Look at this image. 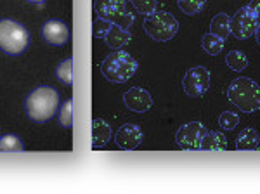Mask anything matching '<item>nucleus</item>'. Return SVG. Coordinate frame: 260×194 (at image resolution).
<instances>
[{
	"instance_id": "nucleus-1",
	"label": "nucleus",
	"mask_w": 260,
	"mask_h": 194,
	"mask_svg": "<svg viewBox=\"0 0 260 194\" xmlns=\"http://www.w3.org/2000/svg\"><path fill=\"white\" fill-rule=\"evenodd\" d=\"M59 106V94L52 87H37L26 97V111L28 116L35 121H49L57 113Z\"/></svg>"
},
{
	"instance_id": "nucleus-2",
	"label": "nucleus",
	"mask_w": 260,
	"mask_h": 194,
	"mask_svg": "<svg viewBox=\"0 0 260 194\" xmlns=\"http://www.w3.org/2000/svg\"><path fill=\"white\" fill-rule=\"evenodd\" d=\"M228 97L240 111L253 113L260 109V85L251 78L240 77L231 82Z\"/></svg>"
},
{
	"instance_id": "nucleus-3",
	"label": "nucleus",
	"mask_w": 260,
	"mask_h": 194,
	"mask_svg": "<svg viewBox=\"0 0 260 194\" xmlns=\"http://www.w3.org/2000/svg\"><path fill=\"white\" fill-rule=\"evenodd\" d=\"M137 68V61L130 56L125 50H113L111 54H108L106 59L101 62V73L104 75L110 82L113 83H123L130 80L136 75Z\"/></svg>"
},
{
	"instance_id": "nucleus-4",
	"label": "nucleus",
	"mask_w": 260,
	"mask_h": 194,
	"mask_svg": "<svg viewBox=\"0 0 260 194\" xmlns=\"http://www.w3.org/2000/svg\"><path fill=\"white\" fill-rule=\"evenodd\" d=\"M30 44V33L18 21L2 19L0 21V49L4 52L16 56L24 52Z\"/></svg>"
},
{
	"instance_id": "nucleus-5",
	"label": "nucleus",
	"mask_w": 260,
	"mask_h": 194,
	"mask_svg": "<svg viewBox=\"0 0 260 194\" xmlns=\"http://www.w3.org/2000/svg\"><path fill=\"white\" fill-rule=\"evenodd\" d=\"M144 29L154 42H169L177 35L179 23L174 14L167 11L151 12L144 19Z\"/></svg>"
},
{
	"instance_id": "nucleus-6",
	"label": "nucleus",
	"mask_w": 260,
	"mask_h": 194,
	"mask_svg": "<svg viewBox=\"0 0 260 194\" xmlns=\"http://www.w3.org/2000/svg\"><path fill=\"white\" fill-rule=\"evenodd\" d=\"M95 12L101 18L125 29L134 23V14L125 9V0H95Z\"/></svg>"
},
{
	"instance_id": "nucleus-7",
	"label": "nucleus",
	"mask_w": 260,
	"mask_h": 194,
	"mask_svg": "<svg viewBox=\"0 0 260 194\" xmlns=\"http://www.w3.org/2000/svg\"><path fill=\"white\" fill-rule=\"evenodd\" d=\"M257 26H258V14L251 11L250 7H241L231 18V33L240 40H246L251 35H255Z\"/></svg>"
},
{
	"instance_id": "nucleus-8",
	"label": "nucleus",
	"mask_w": 260,
	"mask_h": 194,
	"mask_svg": "<svg viewBox=\"0 0 260 194\" xmlns=\"http://www.w3.org/2000/svg\"><path fill=\"white\" fill-rule=\"evenodd\" d=\"M208 130L205 128L203 123L200 121H189V123H184L175 134V142L182 147V149L187 151H196L201 149V141H203L205 134Z\"/></svg>"
},
{
	"instance_id": "nucleus-9",
	"label": "nucleus",
	"mask_w": 260,
	"mask_h": 194,
	"mask_svg": "<svg viewBox=\"0 0 260 194\" xmlns=\"http://www.w3.org/2000/svg\"><path fill=\"white\" fill-rule=\"evenodd\" d=\"M210 87V71L205 66H194L187 70L186 77L182 80V88L189 97H200Z\"/></svg>"
},
{
	"instance_id": "nucleus-10",
	"label": "nucleus",
	"mask_w": 260,
	"mask_h": 194,
	"mask_svg": "<svg viewBox=\"0 0 260 194\" xmlns=\"http://www.w3.org/2000/svg\"><path fill=\"white\" fill-rule=\"evenodd\" d=\"M144 134H142L141 126L136 123H125L121 125L115 134V142L120 149L125 151H132L142 142Z\"/></svg>"
},
{
	"instance_id": "nucleus-11",
	"label": "nucleus",
	"mask_w": 260,
	"mask_h": 194,
	"mask_svg": "<svg viewBox=\"0 0 260 194\" xmlns=\"http://www.w3.org/2000/svg\"><path fill=\"white\" fill-rule=\"evenodd\" d=\"M42 37L50 45H64L70 40V28L62 21L49 19L42 26Z\"/></svg>"
},
{
	"instance_id": "nucleus-12",
	"label": "nucleus",
	"mask_w": 260,
	"mask_h": 194,
	"mask_svg": "<svg viewBox=\"0 0 260 194\" xmlns=\"http://www.w3.org/2000/svg\"><path fill=\"white\" fill-rule=\"evenodd\" d=\"M123 103L130 111L134 113H146L153 106V97L144 88L132 87L123 94Z\"/></svg>"
},
{
	"instance_id": "nucleus-13",
	"label": "nucleus",
	"mask_w": 260,
	"mask_h": 194,
	"mask_svg": "<svg viewBox=\"0 0 260 194\" xmlns=\"http://www.w3.org/2000/svg\"><path fill=\"white\" fill-rule=\"evenodd\" d=\"M130 31L125 28L118 26V24H111V28L108 29L106 37H104V42L108 44V47H111L113 50H118L123 45H127L130 42Z\"/></svg>"
},
{
	"instance_id": "nucleus-14",
	"label": "nucleus",
	"mask_w": 260,
	"mask_h": 194,
	"mask_svg": "<svg viewBox=\"0 0 260 194\" xmlns=\"http://www.w3.org/2000/svg\"><path fill=\"white\" fill-rule=\"evenodd\" d=\"M111 139V128L101 118H95L92 123V147H103Z\"/></svg>"
},
{
	"instance_id": "nucleus-15",
	"label": "nucleus",
	"mask_w": 260,
	"mask_h": 194,
	"mask_svg": "<svg viewBox=\"0 0 260 194\" xmlns=\"http://www.w3.org/2000/svg\"><path fill=\"white\" fill-rule=\"evenodd\" d=\"M201 149L203 151H225L228 149V141H225L224 134L217 132H207L201 141Z\"/></svg>"
},
{
	"instance_id": "nucleus-16",
	"label": "nucleus",
	"mask_w": 260,
	"mask_h": 194,
	"mask_svg": "<svg viewBox=\"0 0 260 194\" xmlns=\"http://www.w3.org/2000/svg\"><path fill=\"white\" fill-rule=\"evenodd\" d=\"M258 142H260V137H258L257 130L245 128L240 136H238L236 149L238 151H255L258 147Z\"/></svg>"
},
{
	"instance_id": "nucleus-17",
	"label": "nucleus",
	"mask_w": 260,
	"mask_h": 194,
	"mask_svg": "<svg viewBox=\"0 0 260 194\" xmlns=\"http://www.w3.org/2000/svg\"><path fill=\"white\" fill-rule=\"evenodd\" d=\"M210 33L220 37V39H228L231 33V18L224 12H219V14L213 16L212 23H210Z\"/></svg>"
},
{
	"instance_id": "nucleus-18",
	"label": "nucleus",
	"mask_w": 260,
	"mask_h": 194,
	"mask_svg": "<svg viewBox=\"0 0 260 194\" xmlns=\"http://www.w3.org/2000/svg\"><path fill=\"white\" fill-rule=\"evenodd\" d=\"M201 47H203V50L207 54H210V56H217V54H220L222 49H224V39L213 35V33H207V35H203V39H201Z\"/></svg>"
},
{
	"instance_id": "nucleus-19",
	"label": "nucleus",
	"mask_w": 260,
	"mask_h": 194,
	"mask_svg": "<svg viewBox=\"0 0 260 194\" xmlns=\"http://www.w3.org/2000/svg\"><path fill=\"white\" fill-rule=\"evenodd\" d=\"M225 64L233 71H243L248 66V57L241 50H231L228 56H225Z\"/></svg>"
},
{
	"instance_id": "nucleus-20",
	"label": "nucleus",
	"mask_w": 260,
	"mask_h": 194,
	"mask_svg": "<svg viewBox=\"0 0 260 194\" xmlns=\"http://www.w3.org/2000/svg\"><path fill=\"white\" fill-rule=\"evenodd\" d=\"M56 77L59 78L62 83H66V85L73 83V59L68 57L59 62V66L56 68Z\"/></svg>"
},
{
	"instance_id": "nucleus-21",
	"label": "nucleus",
	"mask_w": 260,
	"mask_h": 194,
	"mask_svg": "<svg viewBox=\"0 0 260 194\" xmlns=\"http://www.w3.org/2000/svg\"><path fill=\"white\" fill-rule=\"evenodd\" d=\"M179 9L187 16H196L207 6V0H177Z\"/></svg>"
},
{
	"instance_id": "nucleus-22",
	"label": "nucleus",
	"mask_w": 260,
	"mask_h": 194,
	"mask_svg": "<svg viewBox=\"0 0 260 194\" xmlns=\"http://www.w3.org/2000/svg\"><path fill=\"white\" fill-rule=\"evenodd\" d=\"M24 144L21 142L19 137L12 136V134H7V136L0 137V151H23Z\"/></svg>"
},
{
	"instance_id": "nucleus-23",
	"label": "nucleus",
	"mask_w": 260,
	"mask_h": 194,
	"mask_svg": "<svg viewBox=\"0 0 260 194\" xmlns=\"http://www.w3.org/2000/svg\"><path fill=\"white\" fill-rule=\"evenodd\" d=\"M59 123L64 128H70L71 123H73V101L68 99L61 104L59 109Z\"/></svg>"
},
{
	"instance_id": "nucleus-24",
	"label": "nucleus",
	"mask_w": 260,
	"mask_h": 194,
	"mask_svg": "<svg viewBox=\"0 0 260 194\" xmlns=\"http://www.w3.org/2000/svg\"><path fill=\"white\" fill-rule=\"evenodd\" d=\"M238 123H240V116H238L236 113H233V111H224L219 116V125L224 130H234Z\"/></svg>"
},
{
	"instance_id": "nucleus-25",
	"label": "nucleus",
	"mask_w": 260,
	"mask_h": 194,
	"mask_svg": "<svg viewBox=\"0 0 260 194\" xmlns=\"http://www.w3.org/2000/svg\"><path fill=\"white\" fill-rule=\"evenodd\" d=\"M111 24L108 19H104V18H99L94 21V28H92V33H94V37L95 39H104L106 37V33H108V29L111 28Z\"/></svg>"
},
{
	"instance_id": "nucleus-26",
	"label": "nucleus",
	"mask_w": 260,
	"mask_h": 194,
	"mask_svg": "<svg viewBox=\"0 0 260 194\" xmlns=\"http://www.w3.org/2000/svg\"><path fill=\"white\" fill-rule=\"evenodd\" d=\"M130 2L134 4V7H136L141 14H146V16L154 12V9H156V6H158V0H130Z\"/></svg>"
},
{
	"instance_id": "nucleus-27",
	"label": "nucleus",
	"mask_w": 260,
	"mask_h": 194,
	"mask_svg": "<svg viewBox=\"0 0 260 194\" xmlns=\"http://www.w3.org/2000/svg\"><path fill=\"white\" fill-rule=\"evenodd\" d=\"M250 9L253 12H257V14H260V0H250Z\"/></svg>"
},
{
	"instance_id": "nucleus-28",
	"label": "nucleus",
	"mask_w": 260,
	"mask_h": 194,
	"mask_svg": "<svg viewBox=\"0 0 260 194\" xmlns=\"http://www.w3.org/2000/svg\"><path fill=\"white\" fill-rule=\"evenodd\" d=\"M255 37H257V42L260 45V21H258V26H257V31H255Z\"/></svg>"
},
{
	"instance_id": "nucleus-29",
	"label": "nucleus",
	"mask_w": 260,
	"mask_h": 194,
	"mask_svg": "<svg viewBox=\"0 0 260 194\" xmlns=\"http://www.w3.org/2000/svg\"><path fill=\"white\" fill-rule=\"evenodd\" d=\"M28 2H35V4H42L44 0H28Z\"/></svg>"
}]
</instances>
